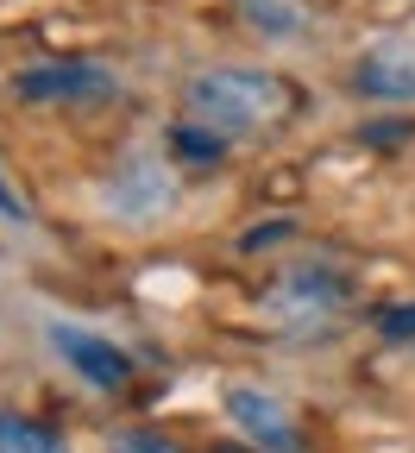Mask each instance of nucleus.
<instances>
[{
  "label": "nucleus",
  "instance_id": "obj_9",
  "mask_svg": "<svg viewBox=\"0 0 415 453\" xmlns=\"http://www.w3.org/2000/svg\"><path fill=\"white\" fill-rule=\"evenodd\" d=\"M0 453H70V441L57 434L50 422H38V416L0 410Z\"/></svg>",
  "mask_w": 415,
  "mask_h": 453
},
{
  "label": "nucleus",
  "instance_id": "obj_14",
  "mask_svg": "<svg viewBox=\"0 0 415 453\" xmlns=\"http://www.w3.org/2000/svg\"><path fill=\"white\" fill-rule=\"evenodd\" d=\"M208 453H258V447H233V441H220V447H208Z\"/></svg>",
  "mask_w": 415,
  "mask_h": 453
},
{
  "label": "nucleus",
  "instance_id": "obj_7",
  "mask_svg": "<svg viewBox=\"0 0 415 453\" xmlns=\"http://www.w3.org/2000/svg\"><path fill=\"white\" fill-rule=\"evenodd\" d=\"M352 95L372 101H415V38H384L352 64Z\"/></svg>",
  "mask_w": 415,
  "mask_h": 453
},
{
  "label": "nucleus",
  "instance_id": "obj_12",
  "mask_svg": "<svg viewBox=\"0 0 415 453\" xmlns=\"http://www.w3.org/2000/svg\"><path fill=\"white\" fill-rule=\"evenodd\" d=\"M107 453H183L176 441H164V434H151V428H133V434H120Z\"/></svg>",
  "mask_w": 415,
  "mask_h": 453
},
{
  "label": "nucleus",
  "instance_id": "obj_11",
  "mask_svg": "<svg viewBox=\"0 0 415 453\" xmlns=\"http://www.w3.org/2000/svg\"><path fill=\"white\" fill-rule=\"evenodd\" d=\"M372 321H378L384 340H415V303H390V309H378Z\"/></svg>",
  "mask_w": 415,
  "mask_h": 453
},
{
  "label": "nucleus",
  "instance_id": "obj_3",
  "mask_svg": "<svg viewBox=\"0 0 415 453\" xmlns=\"http://www.w3.org/2000/svg\"><path fill=\"white\" fill-rule=\"evenodd\" d=\"M101 196L120 220H158L164 208H176V170L158 151H127Z\"/></svg>",
  "mask_w": 415,
  "mask_h": 453
},
{
  "label": "nucleus",
  "instance_id": "obj_4",
  "mask_svg": "<svg viewBox=\"0 0 415 453\" xmlns=\"http://www.w3.org/2000/svg\"><path fill=\"white\" fill-rule=\"evenodd\" d=\"M19 101H113L120 95V76L107 64H88V57H57V64H32L13 76Z\"/></svg>",
  "mask_w": 415,
  "mask_h": 453
},
{
  "label": "nucleus",
  "instance_id": "obj_8",
  "mask_svg": "<svg viewBox=\"0 0 415 453\" xmlns=\"http://www.w3.org/2000/svg\"><path fill=\"white\" fill-rule=\"evenodd\" d=\"M240 13H246V26H252L258 38H277V44L303 38V32L315 26L303 0H240Z\"/></svg>",
  "mask_w": 415,
  "mask_h": 453
},
{
  "label": "nucleus",
  "instance_id": "obj_2",
  "mask_svg": "<svg viewBox=\"0 0 415 453\" xmlns=\"http://www.w3.org/2000/svg\"><path fill=\"white\" fill-rule=\"evenodd\" d=\"M265 309H271L289 334L321 327L327 315L346 309V277H340L334 265H296V271H283L271 290H265Z\"/></svg>",
  "mask_w": 415,
  "mask_h": 453
},
{
  "label": "nucleus",
  "instance_id": "obj_10",
  "mask_svg": "<svg viewBox=\"0 0 415 453\" xmlns=\"http://www.w3.org/2000/svg\"><path fill=\"white\" fill-rule=\"evenodd\" d=\"M170 145L183 151V157H208V164L227 151V139H220V133H202V120H183V127L170 133Z\"/></svg>",
  "mask_w": 415,
  "mask_h": 453
},
{
  "label": "nucleus",
  "instance_id": "obj_13",
  "mask_svg": "<svg viewBox=\"0 0 415 453\" xmlns=\"http://www.w3.org/2000/svg\"><path fill=\"white\" fill-rule=\"evenodd\" d=\"M0 220H13V226H26L32 220V208H26V196L7 183V177H0Z\"/></svg>",
  "mask_w": 415,
  "mask_h": 453
},
{
  "label": "nucleus",
  "instance_id": "obj_1",
  "mask_svg": "<svg viewBox=\"0 0 415 453\" xmlns=\"http://www.w3.org/2000/svg\"><path fill=\"white\" fill-rule=\"evenodd\" d=\"M183 113L202 120L208 133H220V139L271 133V127H283L296 113V88L283 76H271V70L227 64V70H202V76L183 82Z\"/></svg>",
  "mask_w": 415,
  "mask_h": 453
},
{
  "label": "nucleus",
  "instance_id": "obj_6",
  "mask_svg": "<svg viewBox=\"0 0 415 453\" xmlns=\"http://www.w3.org/2000/svg\"><path fill=\"white\" fill-rule=\"evenodd\" d=\"M50 347H57V359H64L76 378H88L95 390H127V378H133V359L113 347L107 334H95V327L57 321V327H50Z\"/></svg>",
  "mask_w": 415,
  "mask_h": 453
},
{
  "label": "nucleus",
  "instance_id": "obj_5",
  "mask_svg": "<svg viewBox=\"0 0 415 453\" xmlns=\"http://www.w3.org/2000/svg\"><path fill=\"white\" fill-rule=\"evenodd\" d=\"M227 422L246 434V447L258 453H303V434H296V416L277 403L271 390H252V384H233L227 390Z\"/></svg>",
  "mask_w": 415,
  "mask_h": 453
}]
</instances>
